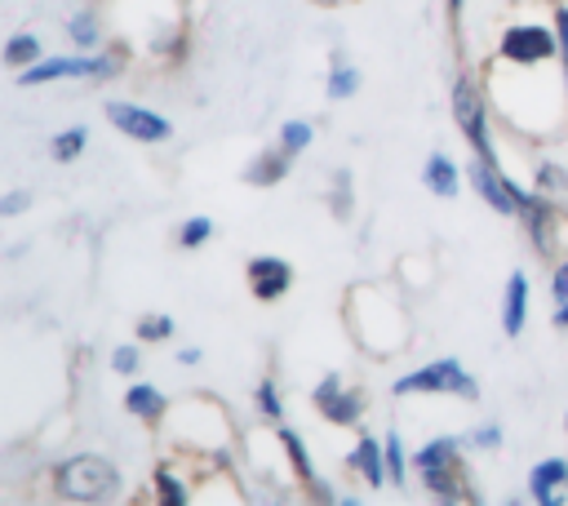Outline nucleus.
Returning <instances> with one entry per match:
<instances>
[{
  "instance_id": "obj_21",
  "label": "nucleus",
  "mask_w": 568,
  "mask_h": 506,
  "mask_svg": "<svg viewBox=\"0 0 568 506\" xmlns=\"http://www.w3.org/2000/svg\"><path fill=\"white\" fill-rule=\"evenodd\" d=\"M288 173H293V155L271 142V146H262V151L240 169V182H248V186H257V191H271V186H280Z\"/></svg>"
},
{
  "instance_id": "obj_1",
  "label": "nucleus",
  "mask_w": 568,
  "mask_h": 506,
  "mask_svg": "<svg viewBox=\"0 0 568 506\" xmlns=\"http://www.w3.org/2000/svg\"><path fill=\"white\" fill-rule=\"evenodd\" d=\"M399 289V280H359L342 297L346 333L368 360H390L413 346V315Z\"/></svg>"
},
{
  "instance_id": "obj_27",
  "label": "nucleus",
  "mask_w": 568,
  "mask_h": 506,
  "mask_svg": "<svg viewBox=\"0 0 568 506\" xmlns=\"http://www.w3.org/2000/svg\"><path fill=\"white\" fill-rule=\"evenodd\" d=\"M382 444H386V479H390V488H408L413 484V453H408L404 435L390 426L382 435Z\"/></svg>"
},
{
  "instance_id": "obj_41",
  "label": "nucleus",
  "mask_w": 568,
  "mask_h": 506,
  "mask_svg": "<svg viewBox=\"0 0 568 506\" xmlns=\"http://www.w3.org/2000/svg\"><path fill=\"white\" fill-rule=\"evenodd\" d=\"M550 324H555V328H568V302H555V311H550Z\"/></svg>"
},
{
  "instance_id": "obj_9",
  "label": "nucleus",
  "mask_w": 568,
  "mask_h": 506,
  "mask_svg": "<svg viewBox=\"0 0 568 506\" xmlns=\"http://www.w3.org/2000/svg\"><path fill=\"white\" fill-rule=\"evenodd\" d=\"M515 222H519V231H524V240H528V249L537 257H546V262L559 257V244H564V235H559L564 231V204H559V195H546L532 182H519L515 178Z\"/></svg>"
},
{
  "instance_id": "obj_42",
  "label": "nucleus",
  "mask_w": 568,
  "mask_h": 506,
  "mask_svg": "<svg viewBox=\"0 0 568 506\" xmlns=\"http://www.w3.org/2000/svg\"><path fill=\"white\" fill-rule=\"evenodd\" d=\"M359 502H364L359 493H337V506H359Z\"/></svg>"
},
{
  "instance_id": "obj_5",
  "label": "nucleus",
  "mask_w": 568,
  "mask_h": 506,
  "mask_svg": "<svg viewBox=\"0 0 568 506\" xmlns=\"http://www.w3.org/2000/svg\"><path fill=\"white\" fill-rule=\"evenodd\" d=\"M129 58L120 44H106V49H71V53H44L40 62H31L27 71L13 75L18 89H44V84H62V80H84V84H111L115 75H124Z\"/></svg>"
},
{
  "instance_id": "obj_13",
  "label": "nucleus",
  "mask_w": 568,
  "mask_h": 506,
  "mask_svg": "<svg viewBox=\"0 0 568 506\" xmlns=\"http://www.w3.org/2000/svg\"><path fill=\"white\" fill-rule=\"evenodd\" d=\"M244 284H248L253 302L271 306V302L288 297V289L297 284V266L288 257H280V253H253L244 262Z\"/></svg>"
},
{
  "instance_id": "obj_36",
  "label": "nucleus",
  "mask_w": 568,
  "mask_h": 506,
  "mask_svg": "<svg viewBox=\"0 0 568 506\" xmlns=\"http://www.w3.org/2000/svg\"><path fill=\"white\" fill-rule=\"evenodd\" d=\"M550 22L559 31V71H564V84H568V0H550Z\"/></svg>"
},
{
  "instance_id": "obj_31",
  "label": "nucleus",
  "mask_w": 568,
  "mask_h": 506,
  "mask_svg": "<svg viewBox=\"0 0 568 506\" xmlns=\"http://www.w3.org/2000/svg\"><path fill=\"white\" fill-rule=\"evenodd\" d=\"M173 333H178V320H173L169 311H142V315L133 320V337L146 342V346L173 342Z\"/></svg>"
},
{
  "instance_id": "obj_6",
  "label": "nucleus",
  "mask_w": 568,
  "mask_h": 506,
  "mask_svg": "<svg viewBox=\"0 0 568 506\" xmlns=\"http://www.w3.org/2000/svg\"><path fill=\"white\" fill-rule=\"evenodd\" d=\"M448 111H453V124H457V133L466 138L470 155H479V160H497V164H501L497 138H493V107H488L484 75L457 67L453 80H448Z\"/></svg>"
},
{
  "instance_id": "obj_16",
  "label": "nucleus",
  "mask_w": 568,
  "mask_h": 506,
  "mask_svg": "<svg viewBox=\"0 0 568 506\" xmlns=\"http://www.w3.org/2000/svg\"><path fill=\"white\" fill-rule=\"evenodd\" d=\"M346 470H351L364 488L382 493V488L390 484V479H386V444H382V435L355 431V444H351V453H346Z\"/></svg>"
},
{
  "instance_id": "obj_24",
  "label": "nucleus",
  "mask_w": 568,
  "mask_h": 506,
  "mask_svg": "<svg viewBox=\"0 0 568 506\" xmlns=\"http://www.w3.org/2000/svg\"><path fill=\"white\" fill-rule=\"evenodd\" d=\"M40 58H44V40H40V31H31V27L9 31V40H4V67H9V75L27 71V67L40 62Z\"/></svg>"
},
{
  "instance_id": "obj_40",
  "label": "nucleus",
  "mask_w": 568,
  "mask_h": 506,
  "mask_svg": "<svg viewBox=\"0 0 568 506\" xmlns=\"http://www.w3.org/2000/svg\"><path fill=\"white\" fill-rule=\"evenodd\" d=\"M444 13L453 22V31H462V13H466V0H444Z\"/></svg>"
},
{
  "instance_id": "obj_10",
  "label": "nucleus",
  "mask_w": 568,
  "mask_h": 506,
  "mask_svg": "<svg viewBox=\"0 0 568 506\" xmlns=\"http://www.w3.org/2000/svg\"><path fill=\"white\" fill-rule=\"evenodd\" d=\"M311 408L320 422L328 426H342V431H355L364 417H368V391L346 382V373L328 368L315 386H311Z\"/></svg>"
},
{
  "instance_id": "obj_15",
  "label": "nucleus",
  "mask_w": 568,
  "mask_h": 506,
  "mask_svg": "<svg viewBox=\"0 0 568 506\" xmlns=\"http://www.w3.org/2000/svg\"><path fill=\"white\" fill-rule=\"evenodd\" d=\"M528 315H532V284H528V271H519V266H515V271L506 275V284H501L497 324H501V333L515 342V337H524Z\"/></svg>"
},
{
  "instance_id": "obj_22",
  "label": "nucleus",
  "mask_w": 568,
  "mask_h": 506,
  "mask_svg": "<svg viewBox=\"0 0 568 506\" xmlns=\"http://www.w3.org/2000/svg\"><path fill=\"white\" fill-rule=\"evenodd\" d=\"M62 31H67L71 49H84V53L102 49V40H106V27H102L98 4H80V9H71L67 22H62Z\"/></svg>"
},
{
  "instance_id": "obj_19",
  "label": "nucleus",
  "mask_w": 568,
  "mask_h": 506,
  "mask_svg": "<svg viewBox=\"0 0 568 506\" xmlns=\"http://www.w3.org/2000/svg\"><path fill=\"white\" fill-rule=\"evenodd\" d=\"M275 444H280V457H284V466H288V475L302 484V493H311L315 484H320V470H315V462H311V448H306V435L297 431V426H288V422H280L275 426Z\"/></svg>"
},
{
  "instance_id": "obj_32",
  "label": "nucleus",
  "mask_w": 568,
  "mask_h": 506,
  "mask_svg": "<svg viewBox=\"0 0 568 506\" xmlns=\"http://www.w3.org/2000/svg\"><path fill=\"white\" fill-rule=\"evenodd\" d=\"M253 408H257V417L271 422V426L284 422V395H280L275 373H262V377H257V386H253Z\"/></svg>"
},
{
  "instance_id": "obj_12",
  "label": "nucleus",
  "mask_w": 568,
  "mask_h": 506,
  "mask_svg": "<svg viewBox=\"0 0 568 506\" xmlns=\"http://www.w3.org/2000/svg\"><path fill=\"white\" fill-rule=\"evenodd\" d=\"M466 186H470L493 213L515 217V173H510L506 164L470 155V160H466Z\"/></svg>"
},
{
  "instance_id": "obj_29",
  "label": "nucleus",
  "mask_w": 568,
  "mask_h": 506,
  "mask_svg": "<svg viewBox=\"0 0 568 506\" xmlns=\"http://www.w3.org/2000/svg\"><path fill=\"white\" fill-rule=\"evenodd\" d=\"M311 142H315V124H311V120H302V115L280 120V129H275V146H284L293 160H297V155H306V151H311Z\"/></svg>"
},
{
  "instance_id": "obj_25",
  "label": "nucleus",
  "mask_w": 568,
  "mask_h": 506,
  "mask_svg": "<svg viewBox=\"0 0 568 506\" xmlns=\"http://www.w3.org/2000/svg\"><path fill=\"white\" fill-rule=\"evenodd\" d=\"M328 213L337 226H351L355 222V173L346 164H337L328 173Z\"/></svg>"
},
{
  "instance_id": "obj_39",
  "label": "nucleus",
  "mask_w": 568,
  "mask_h": 506,
  "mask_svg": "<svg viewBox=\"0 0 568 506\" xmlns=\"http://www.w3.org/2000/svg\"><path fill=\"white\" fill-rule=\"evenodd\" d=\"M200 360H204V351H200V346H178V364H182V368H195Z\"/></svg>"
},
{
  "instance_id": "obj_26",
  "label": "nucleus",
  "mask_w": 568,
  "mask_h": 506,
  "mask_svg": "<svg viewBox=\"0 0 568 506\" xmlns=\"http://www.w3.org/2000/svg\"><path fill=\"white\" fill-rule=\"evenodd\" d=\"M44 151H49L53 164H75V160L89 151V124H67V129H58V133L44 142Z\"/></svg>"
},
{
  "instance_id": "obj_11",
  "label": "nucleus",
  "mask_w": 568,
  "mask_h": 506,
  "mask_svg": "<svg viewBox=\"0 0 568 506\" xmlns=\"http://www.w3.org/2000/svg\"><path fill=\"white\" fill-rule=\"evenodd\" d=\"M102 115H106V124H111L120 138H129V142H138V146H164V142H173V120H169L164 111L146 107V102H133V98H102Z\"/></svg>"
},
{
  "instance_id": "obj_44",
  "label": "nucleus",
  "mask_w": 568,
  "mask_h": 506,
  "mask_svg": "<svg viewBox=\"0 0 568 506\" xmlns=\"http://www.w3.org/2000/svg\"><path fill=\"white\" fill-rule=\"evenodd\" d=\"M320 4H342V0H320Z\"/></svg>"
},
{
  "instance_id": "obj_43",
  "label": "nucleus",
  "mask_w": 568,
  "mask_h": 506,
  "mask_svg": "<svg viewBox=\"0 0 568 506\" xmlns=\"http://www.w3.org/2000/svg\"><path fill=\"white\" fill-rule=\"evenodd\" d=\"M564 435H568V413H564Z\"/></svg>"
},
{
  "instance_id": "obj_34",
  "label": "nucleus",
  "mask_w": 568,
  "mask_h": 506,
  "mask_svg": "<svg viewBox=\"0 0 568 506\" xmlns=\"http://www.w3.org/2000/svg\"><path fill=\"white\" fill-rule=\"evenodd\" d=\"M532 186L546 191V195H564V191H568V164H559V160H550V155L532 160Z\"/></svg>"
},
{
  "instance_id": "obj_33",
  "label": "nucleus",
  "mask_w": 568,
  "mask_h": 506,
  "mask_svg": "<svg viewBox=\"0 0 568 506\" xmlns=\"http://www.w3.org/2000/svg\"><path fill=\"white\" fill-rule=\"evenodd\" d=\"M142 360H146V342H115L111 355H106V368L115 377H142Z\"/></svg>"
},
{
  "instance_id": "obj_17",
  "label": "nucleus",
  "mask_w": 568,
  "mask_h": 506,
  "mask_svg": "<svg viewBox=\"0 0 568 506\" xmlns=\"http://www.w3.org/2000/svg\"><path fill=\"white\" fill-rule=\"evenodd\" d=\"M528 502L537 506H564L568 502V457H541L528 466Z\"/></svg>"
},
{
  "instance_id": "obj_7",
  "label": "nucleus",
  "mask_w": 568,
  "mask_h": 506,
  "mask_svg": "<svg viewBox=\"0 0 568 506\" xmlns=\"http://www.w3.org/2000/svg\"><path fill=\"white\" fill-rule=\"evenodd\" d=\"M493 58L506 62V67H550L559 62V31L550 22V4L546 13H510L501 27H497V44H493Z\"/></svg>"
},
{
  "instance_id": "obj_14",
  "label": "nucleus",
  "mask_w": 568,
  "mask_h": 506,
  "mask_svg": "<svg viewBox=\"0 0 568 506\" xmlns=\"http://www.w3.org/2000/svg\"><path fill=\"white\" fill-rule=\"evenodd\" d=\"M195 484H200V475L191 470V457H173V462H160L155 470H151V502H160V506H186V502H195Z\"/></svg>"
},
{
  "instance_id": "obj_3",
  "label": "nucleus",
  "mask_w": 568,
  "mask_h": 506,
  "mask_svg": "<svg viewBox=\"0 0 568 506\" xmlns=\"http://www.w3.org/2000/svg\"><path fill=\"white\" fill-rule=\"evenodd\" d=\"M466 439L462 435H430L413 448V479L422 484L426 497L444 502V506H462V502H484V493L475 488V475L466 466Z\"/></svg>"
},
{
  "instance_id": "obj_8",
  "label": "nucleus",
  "mask_w": 568,
  "mask_h": 506,
  "mask_svg": "<svg viewBox=\"0 0 568 506\" xmlns=\"http://www.w3.org/2000/svg\"><path fill=\"white\" fill-rule=\"evenodd\" d=\"M390 395L395 399H413V395H453L462 404H479L484 399V386L479 377L457 360V355H439V360H426V364H413L408 373H399L390 382Z\"/></svg>"
},
{
  "instance_id": "obj_4",
  "label": "nucleus",
  "mask_w": 568,
  "mask_h": 506,
  "mask_svg": "<svg viewBox=\"0 0 568 506\" xmlns=\"http://www.w3.org/2000/svg\"><path fill=\"white\" fill-rule=\"evenodd\" d=\"M49 484H53V497H62V502L98 506V502H115L124 493V470L115 466V457H106L98 448H80L49 466Z\"/></svg>"
},
{
  "instance_id": "obj_20",
  "label": "nucleus",
  "mask_w": 568,
  "mask_h": 506,
  "mask_svg": "<svg viewBox=\"0 0 568 506\" xmlns=\"http://www.w3.org/2000/svg\"><path fill=\"white\" fill-rule=\"evenodd\" d=\"M462 182H466V169L448 155V151H430L426 160H422V186L435 195V200H457L462 195Z\"/></svg>"
},
{
  "instance_id": "obj_30",
  "label": "nucleus",
  "mask_w": 568,
  "mask_h": 506,
  "mask_svg": "<svg viewBox=\"0 0 568 506\" xmlns=\"http://www.w3.org/2000/svg\"><path fill=\"white\" fill-rule=\"evenodd\" d=\"M213 235H217V222H213L209 213H191V217H182V222H178L173 244H178V249H186V253H195V249H204Z\"/></svg>"
},
{
  "instance_id": "obj_23",
  "label": "nucleus",
  "mask_w": 568,
  "mask_h": 506,
  "mask_svg": "<svg viewBox=\"0 0 568 506\" xmlns=\"http://www.w3.org/2000/svg\"><path fill=\"white\" fill-rule=\"evenodd\" d=\"M364 89V71L342 53V49H333L328 53V71H324V98L328 102H346V98H355Z\"/></svg>"
},
{
  "instance_id": "obj_28",
  "label": "nucleus",
  "mask_w": 568,
  "mask_h": 506,
  "mask_svg": "<svg viewBox=\"0 0 568 506\" xmlns=\"http://www.w3.org/2000/svg\"><path fill=\"white\" fill-rule=\"evenodd\" d=\"M395 280H399L404 289H413V293L430 289V284H435V257H430V253H404V257L395 262Z\"/></svg>"
},
{
  "instance_id": "obj_2",
  "label": "nucleus",
  "mask_w": 568,
  "mask_h": 506,
  "mask_svg": "<svg viewBox=\"0 0 568 506\" xmlns=\"http://www.w3.org/2000/svg\"><path fill=\"white\" fill-rule=\"evenodd\" d=\"M164 439L173 453H182L200 470H209V466H231L235 426L213 395H186V399H178V408H169Z\"/></svg>"
},
{
  "instance_id": "obj_18",
  "label": "nucleus",
  "mask_w": 568,
  "mask_h": 506,
  "mask_svg": "<svg viewBox=\"0 0 568 506\" xmlns=\"http://www.w3.org/2000/svg\"><path fill=\"white\" fill-rule=\"evenodd\" d=\"M120 404H124V413H129L133 422H142V426H164V417H169V408H173V399H169L155 382H146V377H133V382L124 386Z\"/></svg>"
},
{
  "instance_id": "obj_38",
  "label": "nucleus",
  "mask_w": 568,
  "mask_h": 506,
  "mask_svg": "<svg viewBox=\"0 0 568 506\" xmlns=\"http://www.w3.org/2000/svg\"><path fill=\"white\" fill-rule=\"evenodd\" d=\"M546 289H550V302H568V253H559V257H555Z\"/></svg>"
},
{
  "instance_id": "obj_35",
  "label": "nucleus",
  "mask_w": 568,
  "mask_h": 506,
  "mask_svg": "<svg viewBox=\"0 0 568 506\" xmlns=\"http://www.w3.org/2000/svg\"><path fill=\"white\" fill-rule=\"evenodd\" d=\"M462 439H466V448H470V453H497V448L506 444V431H501V422H497V417H484V422H475Z\"/></svg>"
},
{
  "instance_id": "obj_45",
  "label": "nucleus",
  "mask_w": 568,
  "mask_h": 506,
  "mask_svg": "<svg viewBox=\"0 0 568 506\" xmlns=\"http://www.w3.org/2000/svg\"><path fill=\"white\" fill-rule=\"evenodd\" d=\"M564 195H568V191H564Z\"/></svg>"
},
{
  "instance_id": "obj_37",
  "label": "nucleus",
  "mask_w": 568,
  "mask_h": 506,
  "mask_svg": "<svg viewBox=\"0 0 568 506\" xmlns=\"http://www.w3.org/2000/svg\"><path fill=\"white\" fill-rule=\"evenodd\" d=\"M31 200H36V195H31L27 186H13V191H4V200H0V217H4V222H9V217H22V213L31 209Z\"/></svg>"
}]
</instances>
